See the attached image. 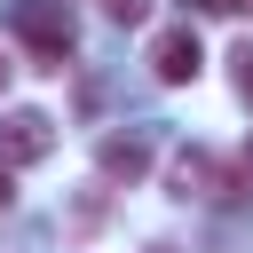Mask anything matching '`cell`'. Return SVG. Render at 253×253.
I'll list each match as a JSON object with an SVG mask.
<instances>
[{"instance_id": "cell-8", "label": "cell", "mask_w": 253, "mask_h": 253, "mask_svg": "<svg viewBox=\"0 0 253 253\" xmlns=\"http://www.w3.org/2000/svg\"><path fill=\"white\" fill-rule=\"evenodd\" d=\"M8 206H16V166L0 158V213H8Z\"/></svg>"}, {"instance_id": "cell-9", "label": "cell", "mask_w": 253, "mask_h": 253, "mask_svg": "<svg viewBox=\"0 0 253 253\" xmlns=\"http://www.w3.org/2000/svg\"><path fill=\"white\" fill-rule=\"evenodd\" d=\"M190 8H213V16H229V8H245V0H190Z\"/></svg>"}, {"instance_id": "cell-3", "label": "cell", "mask_w": 253, "mask_h": 253, "mask_svg": "<svg viewBox=\"0 0 253 253\" xmlns=\"http://www.w3.org/2000/svg\"><path fill=\"white\" fill-rule=\"evenodd\" d=\"M47 150H55V119L47 111H8L0 119V158L8 166H40Z\"/></svg>"}, {"instance_id": "cell-1", "label": "cell", "mask_w": 253, "mask_h": 253, "mask_svg": "<svg viewBox=\"0 0 253 253\" xmlns=\"http://www.w3.org/2000/svg\"><path fill=\"white\" fill-rule=\"evenodd\" d=\"M237 190H253L245 166H221V158H206V150H182V158H174V198H213V206H229Z\"/></svg>"}, {"instance_id": "cell-10", "label": "cell", "mask_w": 253, "mask_h": 253, "mask_svg": "<svg viewBox=\"0 0 253 253\" xmlns=\"http://www.w3.org/2000/svg\"><path fill=\"white\" fill-rule=\"evenodd\" d=\"M8 79H16V63H8V47H0V95H8Z\"/></svg>"}, {"instance_id": "cell-7", "label": "cell", "mask_w": 253, "mask_h": 253, "mask_svg": "<svg viewBox=\"0 0 253 253\" xmlns=\"http://www.w3.org/2000/svg\"><path fill=\"white\" fill-rule=\"evenodd\" d=\"M103 16H111V24H142V16H150V0H103Z\"/></svg>"}, {"instance_id": "cell-4", "label": "cell", "mask_w": 253, "mask_h": 253, "mask_svg": "<svg viewBox=\"0 0 253 253\" xmlns=\"http://www.w3.org/2000/svg\"><path fill=\"white\" fill-rule=\"evenodd\" d=\"M16 24H24V40H32V55H40V71H63V55H71V16H55V8L32 0Z\"/></svg>"}, {"instance_id": "cell-11", "label": "cell", "mask_w": 253, "mask_h": 253, "mask_svg": "<svg viewBox=\"0 0 253 253\" xmlns=\"http://www.w3.org/2000/svg\"><path fill=\"white\" fill-rule=\"evenodd\" d=\"M245 174H253V142H245Z\"/></svg>"}, {"instance_id": "cell-2", "label": "cell", "mask_w": 253, "mask_h": 253, "mask_svg": "<svg viewBox=\"0 0 253 253\" xmlns=\"http://www.w3.org/2000/svg\"><path fill=\"white\" fill-rule=\"evenodd\" d=\"M198 63H206V47H198V32H190V24L150 32V79H158V87H190V79H198Z\"/></svg>"}, {"instance_id": "cell-12", "label": "cell", "mask_w": 253, "mask_h": 253, "mask_svg": "<svg viewBox=\"0 0 253 253\" xmlns=\"http://www.w3.org/2000/svg\"><path fill=\"white\" fill-rule=\"evenodd\" d=\"M150 253H174V245H150Z\"/></svg>"}, {"instance_id": "cell-6", "label": "cell", "mask_w": 253, "mask_h": 253, "mask_svg": "<svg viewBox=\"0 0 253 253\" xmlns=\"http://www.w3.org/2000/svg\"><path fill=\"white\" fill-rule=\"evenodd\" d=\"M229 79H237V95H245V103H253V40H245V47H237V55H229Z\"/></svg>"}, {"instance_id": "cell-5", "label": "cell", "mask_w": 253, "mask_h": 253, "mask_svg": "<svg viewBox=\"0 0 253 253\" xmlns=\"http://www.w3.org/2000/svg\"><path fill=\"white\" fill-rule=\"evenodd\" d=\"M95 166H103V182H142V174H150V142H142V134H103Z\"/></svg>"}]
</instances>
